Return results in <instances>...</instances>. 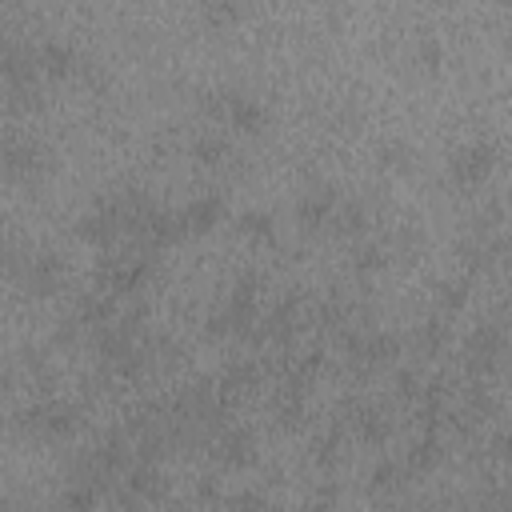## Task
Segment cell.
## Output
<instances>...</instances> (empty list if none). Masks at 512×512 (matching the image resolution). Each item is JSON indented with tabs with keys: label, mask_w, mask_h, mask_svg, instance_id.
Returning a JSON list of instances; mask_svg holds the SVG:
<instances>
[{
	"label": "cell",
	"mask_w": 512,
	"mask_h": 512,
	"mask_svg": "<svg viewBox=\"0 0 512 512\" xmlns=\"http://www.w3.org/2000/svg\"><path fill=\"white\" fill-rule=\"evenodd\" d=\"M400 356V336L396 332H372L368 336V368H384Z\"/></svg>",
	"instance_id": "32"
},
{
	"label": "cell",
	"mask_w": 512,
	"mask_h": 512,
	"mask_svg": "<svg viewBox=\"0 0 512 512\" xmlns=\"http://www.w3.org/2000/svg\"><path fill=\"white\" fill-rule=\"evenodd\" d=\"M500 304L512 308V268H508V276H504V296H500Z\"/></svg>",
	"instance_id": "44"
},
{
	"label": "cell",
	"mask_w": 512,
	"mask_h": 512,
	"mask_svg": "<svg viewBox=\"0 0 512 512\" xmlns=\"http://www.w3.org/2000/svg\"><path fill=\"white\" fill-rule=\"evenodd\" d=\"M200 108L236 132H260L268 124V104L248 88H208L200 96Z\"/></svg>",
	"instance_id": "1"
},
{
	"label": "cell",
	"mask_w": 512,
	"mask_h": 512,
	"mask_svg": "<svg viewBox=\"0 0 512 512\" xmlns=\"http://www.w3.org/2000/svg\"><path fill=\"white\" fill-rule=\"evenodd\" d=\"M84 328H108L112 320H120L116 316V300H112V292H84L80 300H76V312H72Z\"/></svg>",
	"instance_id": "20"
},
{
	"label": "cell",
	"mask_w": 512,
	"mask_h": 512,
	"mask_svg": "<svg viewBox=\"0 0 512 512\" xmlns=\"http://www.w3.org/2000/svg\"><path fill=\"white\" fill-rule=\"evenodd\" d=\"M196 496H200L204 504H216V500L224 504V488H220V476H212V472H208V476H200V480H196Z\"/></svg>",
	"instance_id": "40"
},
{
	"label": "cell",
	"mask_w": 512,
	"mask_h": 512,
	"mask_svg": "<svg viewBox=\"0 0 512 512\" xmlns=\"http://www.w3.org/2000/svg\"><path fill=\"white\" fill-rule=\"evenodd\" d=\"M80 52H76V44L72 40H64V36H44V40H36V64H40V76H52V80H60V76H72V72H80Z\"/></svg>",
	"instance_id": "13"
},
{
	"label": "cell",
	"mask_w": 512,
	"mask_h": 512,
	"mask_svg": "<svg viewBox=\"0 0 512 512\" xmlns=\"http://www.w3.org/2000/svg\"><path fill=\"white\" fill-rule=\"evenodd\" d=\"M44 512H68V508H64L60 500H52V504H44Z\"/></svg>",
	"instance_id": "45"
},
{
	"label": "cell",
	"mask_w": 512,
	"mask_h": 512,
	"mask_svg": "<svg viewBox=\"0 0 512 512\" xmlns=\"http://www.w3.org/2000/svg\"><path fill=\"white\" fill-rule=\"evenodd\" d=\"M76 236H80L84 244H92V248H108L116 236H124V220H120L112 196L92 200V204L76 216Z\"/></svg>",
	"instance_id": "8"
},
{
	"label": "cell",
	"mask_w": 512,
	"mask_h": 512,
	"mask_svg": "<svg viewBox=\"0 0 512 512\" xmlns=\"http://www.w3.org/2000/svg\"><path fill=\"white\" fill-rule=\"evenodd\" d=\"M448 336H452V324H448V316L432 312V316L416 320V328H412V352H420V356H436V352H444Z\"/></svg>",
	"instance_id": "18"
},
{
	"label": "cell",
	"mask_w": 512,
	"mask_h": 512,
	"mask_svg": "<svg viewBox=\"0 0 512 512\" xmlns=\"http://www.w3.org/2000/svg\"><path fill=\"white\" fill-rule=\"evenodd\" d=\"M152 272H156L152 252H124V256H112V260L104 264V280H108V288H112L116 296H128V300L140 296V292L148 288Z\"/></svg>",
	"instance_id": "7"
},
{
	"label": "cell",
	"mask_w": 512,
	"mask_h": 512,
	"mask_svg": "<svg viewBox=\"0 0 512 512\" xmlns=\"http://www.w3.org/2000/svg\"><path fill=\"white\" fill-rule=\"evenodd\" d=\"M392 384H396V396L400 400H416L420 404V392H424V372L420 368H396Z\"/></svg>",
	"instance_id": "35"
},
{
	"label": "cell",
	"mask_w": 512,
	"mask_h": 512,
	"mask_svg": "<svg viewBox=\"0 0 512 512\" xmlns=\"http://www.w3.org/2000/svg\"><path fill=\"white\" fill-rule=\"evenodd\" d=\"M188 152H192V160H196V164H204V168H220V164H228L232 144H228V136H224V132L204 128V132H196V136H192Z\"/></svg>",
	"instance_id": "22"
},
{
	"label": "cell",
	"mask_w": 512,
	"mask_h": 512,
	"mask_svg": "<svg viewBox=\"0 0 512 512\" xmlns=\"http://www.w3.org/2000/svg\"><path fill=\"white\" fill-rule=\"evenodd\" d=\"M8 272L28 296H52L64 288V256L52 248H8Z\"/></svg>",
	"instance_id": "3"
},
{
	"label": "cell",
	"mask_w": 512,
	"mask_h": 512,
	"mask_svg": "<svg viewBox=\"0 0 512 512\" xmlns=\"http://www.w3.org/2000/svg\"><path fill=\"white\" fill-rule=\"evenodd\" d=\"M224 508L228 512H268V492L260 484H244L224 496Z\"/></svg>",
	"instance_id": "31"
},
{
	"label": "cell",
	"mask_w": 512,
	"mask_h": 512,
	"mask_svg": "<svg viewBox=\"0 0 512 512\" xmlns=\"http://www.w3.org/2000/svg\"><path fill=\"white\" fill-rule=\"evenodd\" d=\"M508 348H512V340L504 336V328H500L496 320H480V324L464 336V372H468L472 380H488V376L504 364Z\"/></svg>",
	"instance_id": "5"
},
{
	"label": "cell",
	"mask_w": 512,
	"mask_h": 512,
	"mask_svg": "<svg viewBox=\"0 0 512 512\" xmlns=\"http://www.w3.org/2000/svg\"><path fill=\"white\" fill-rule=\"evenodd\" d=\"M80 332H84V324H80L76 316H60V320H56V328H52V340H56V344H64V348H72V344L80 340Z\"/></svg>",
	"instance_id": "39"
},
{
	"label": "cell",
	"mask_w": 512,
	"mask_h": 512,
	"mask_svg": "<svg viewBox=\"0 0 512 512\" xmlns=\"http://www.w3.org/2000/svg\"><path fill=\"white\" fill-rule=\"evenodd\" d=\"M212 456L220 468H252L256 464V432L244 424H228L212 436Z\"/></svg>",
	"instance_id": "10"
},
{
	"label": "cell",
	"mask_w": 512,
	"mask_h": 512,
	"mask_svg": "<svg viewBox=\"0 0 512 512\" xmlns=\"http://www.w3.org/2000/svg\"><path fill=\"white\" fill-rule=\"evenodd\" d=\"M120 484H128L140 500H160V496H168V476H164V468H160V464H148V460H132V468L124 472Z\"/></svg>",
	"instance_id": "16"
},
{
	"label": "cell",
	"mask_w": 512,
	"mask_h": 512,
	"mask_svg": "<svg viewBox=\"0 0 512 512\" xmlns=\"http://www.w3.org/2000/svg\"><path fill=\"white\" fill-rule=\"evenodd\" d=\"M204 332H208L212 340H220V336H236V316L228 312L224 300L208 308V316H204Z\"/></svg>",
	"instance_id": "34"
},
{
	"label": "cell",
	"mask_w": 512,
	"mask_h": 512,
	"mask_svg": "<svg viewBox=\"0 0 512 512\" xmlns=\"http://www.w3.org/2000/svg\"><path fill=\"white\" fill-rule=\"evenodd\" d=\"M188 236V220H184V208H152V216L144 220V232L140 240L148 244V252H160L168 244H180Z\"/></svg>",
	"instance_id": "12"
},
{
	"label": "cell",
	"mask_w": 512,
	"mask_h": 512,
	"mask_svg": "<svg viewBox=\"0 0 512 512\" xmlns=\"http://www.w3.org/2000/svg\"><path fill=\"white\" fill-rule=\"evenodd\" d=\"M376 164L384 172H412L416 168V148L400 136H388V140L376 144Z\"/></svg>",
	"instance_id": "27"
},
{
	"label": "cell",
	"mask_w": 512,
	"mask_h": 512,
	"mask_svg": "<svg viewBox=\"0 0 512 512\" xmlns=\"http://www.w3.org/2000/svg\"><path fill=\"white\" fill-rule=\"evenodd\" d=\"M56 500H60L68 512H96V508H100V484H92V480H68V484L56 492Z\"/></svg>",
	"instance_id": "29"
},
{
	"label": "cell",
	"mask_w": 512,
	"mask_h": 512,
	"mask_svg": "<svg viewBox=\"0 0 512 512\" xmlns=\"http://www.w3.org/2000/svg\"><path fill=\"white\" fill-rule=\"evenodd\" d=\"M224 212H228V204H224L220 192H200V196H192V200L184 204L188 236H204V232H212V228L224 220Z\"/></svg>",
	"instance_id": "14"
},
{
	"label": "cell",
	"mask_w": 512,
	"mask_h": 512,
	"mask_svg": "<svg viewBox=\"0 0 512 512\" xmlns=\"http://www.w3.org/2000/svg\"><path fill=\"white\" fill-rule=\"evenodd\" d=\"M488 452H492L496 460L512 464V420H504V424L492 432V440H488Z\"/></svg>",
	"instance_id": "38"
},
{
	"label": "cell",
	"mask_w": 512,
	"mask_h": 512,
	"mask_svg": "<svg viewBox=\"0 0 512 512\" xmlns=\"http://www.w3.org/2000/svg\"><path fill=\"white\" fill-rule=\"evenodd\" d=\"M340 496H344L340 480L336 476H320L304 492V512H336L340 508Z\"/></svg>",
	"instance_id": "28"
},
{
	"label": "cell",
	"mask_w": 512,
	"mask_h": 512,
	"mask_svg": "<svg viewBox=\"0 0 512 512\" xmlns=\"http://www.w3.org/2000/svg\"><path fill=\"white\" fill-rule=\"evenodd\" d=\"M332 228H336L340 236L364 240V232L372 228V208H368V200H364V196H344L340 208H336V216H332Z\"/></svg>",
	"instance_id": "17"
},
{
	"label": "cell",
	"mask_w": 512,
	"mask_h": 512,
	"mask_svg": "<svg viewBox=\"0 0 512 512\" xmlns=\"http://www.w3.org/2000/svg\"><path fill=\"white\" fill-rule=\"evenodd\" d=\"M388 260H392V252H388V244L384 240H356L352 244V272L356 276H376V272H384L388 268Z\"/></svg>",
	"instance_id": "25"
},
{
	"label": "cell",
	"mask_w": 512,
	"mask_h": 512,
	"mask_svg": "<svg viewBox=\"0 0 512 512\" xmlns=\"http://www.w3.org/2000/svg\"><path fill=\"white\" fill-rule=\"evenodd\" d=\"M200 16L212 20V24H232V20L244 16V8H240L236 0H204V4H200Z\"/></svg>",
	"instance_id": "36"
},
{
	"label": "cell",
	"mask_w": 512,
	"mask_h": 512,
	"mask_svg": "<svg viewBox=\"0 0 512 512\" xmlns=\"http://www.w3.org/2000/svg\"><path fill=\"white\" fill-rule=\"evenodd\" d=\"M504 368H508V376H512V348H508V356H504Z\"/></svg>",
	"instance_id": "46"
},
{
	"label": "cell",
	"mask_w": 512,
	"mask_h": 512,
	"mask_svg": "<svg viewBox=\"0 0 512 512\" xmlns=\"http://www.w3.org/2000/svg\"><path fill=\"white\" fill-rule=\"evenodd\" d=\"M80 76H84L88 88H104L108 84V72H104L100 60H80Z\"/></svg>",
	"instance_id": "41"
},
{
	"label": "cell",
	"mask_w": 512,
	"mask_h": 512,
	"mask_svg": "<svg viewBox=\"0 0 512 512\" xmlns=\"http://www.w3.org/2000/svg\"><path fill=\"white\" fill-rule=\"evenodd\" d=\"M340 448H344V420H332V424H324V428L308 440V460L320 464V468H328V464L340 460Z\"/></svg>",
	"instance_id": "23"
},
{
	"label": "cell",
	"mask_w": 512,
	"mask_h": 512,
	"mask_svg": "<svg viewBox=\"0 0 512 512\" xmlns=\"http://www.w3.org/2000/svg\"><path fill=\"white\" fill-rule=\"evenodd\" d=\"M404 476H408L404 460H396V456H380V460L368 468V492H372V496H392V492L404 484Z\"/></svg>",
	"instance_id": "26"
},
{
	"label": "cell",
	"mask_w": 512,
	"mask_h": 512,
	"mask_svg": "<svg viewBox=\"0 0 512 512\" xmlns=\"http://www.w3.org/2000/svg\"><path fill=\"white\" fill-rule=\"evenodd\" d=\"M344 428H352L364 444H384L392 436V416L380 408V404H368V400H352L344 404Z\"/></svg>",
	"instance_id": "11"
},
{
	"label": "cell",
	"mask_w": 512,
	"mask_h": 512,
	"mask_svg": "<svg viewBox=\"0 0 512 512\" xmlns=\"http://www.w3.org/2000/svg\"><path fill=\"white\" fill-rule=\"evenodd\" d=\"M48 168H52V156H48V148L40 140H32V136H8V144H4V172H8V180H16V184H40Z\"/></svg>",
	"instance_id": "6"
},
{
	"label": "cell",
	"mask_w": 512,
	"mask_h": 512,
	"mask_svg": "<svg viewBox=\"0 0 512 512\" xmlns=\"http://www.w3.org/2000/svg\"><path fill=\"white\" fill-rule=\"evenodd\" d=\"M236 232L248 244H276V216L268 208H244L236 216Z\"/></svg>",
	"instance_id": "24"
},
{
	"label": "cell",
	"mask_w": 512,
	"mask_h": 512,
	"mask_svg": "<svg viewBox=\"0 0 512 512\" xmlns=\"http://www.w3.org/2000/svg\"><path fill=\"white\" fill-rule=\"evenodd\" d=\"M440 456H444L440 432H416L412 444H408V452H404V468L416 472V476H424V472H432L440 464Z\"/></svg>",
	"instance_id": "19"
},
{
	"label": "cell",
	"mask_w": 512,
	"mask_h": 512,
	"mask_svg": "<svg viewBox=\"0 0 512 512\" xmlns=\"http://www.w3.org/2000/svg\"><path fill=\"white\" fill-rule=\"evenodd\" d=\"M508 204H512V184H508Z\"/></svg>",
	"instance_id": "48"
},
{
	"label": "cell",
	"mask_w": 512,
	"mask_h": 512,
	"mask_svg": "<svg viewBox=\"0 0 512 512\" xmlns=\"http://www.w3.org/2000/svg\"><path fill=\"white\" fill-rule=\"evenodd\" d=\"M300 320H304V312H300V296H284L268 316H264V328H268V340H276V344H288L292 336H296V328H300Z\"/></svg>",
	"instance_id": "21"
},
{
	"label": "cell",
	"mask_w": 512,
	"mask_h": 512,
	"mask_svg": "<svg viewBox=\"0 0 512 512\" xmlns=\"http://www.w3.org/2000/svg\"><path fill=\"white\" fill-rule=\"evenodd\" d=\"M404 512H444V504H440V500H432V496H416V500H408V504H404Z\"/></svg>",
	"instance_id": "42"
},
{
	"label": "cell",
	"mask_w": 512,
	"mask_h": 512,
	"mask_svg": "<svg viewBox=\"0 0 512 512\" xmlns=\"http://www.w3.org/2000/svg\"><path fill=\"white\" fill-rule=\"evenodd\" d=\"M496 160H500L496 144L488 136H472V140H464L448 152V180L460 192H472V188L488 184V176L496 172Z\"/></svg>",
	"instance_id": "4"
},
{
	"label": "cell",
	"mask_w": 512,
	"mask_h": 512,
	"mask_svg": "<svg viewBox=\"0 0 512 512\" xmlns=\"http://www.w3.org/2000/svg\"><path fill=\"white\" fill-rule=\"evenodd\" d=\"M148 356H152V364H176L180 360V344L168 336V332H160V336H152L148 344Z\"/></svg>",
	"instance_id": "37"
},
{
	"label": "cell",
	"mask_w": 512,
	"mask_h": 512,
	"mask_svg": "<svg viewBox=\"0 0 512 512\" xmlns=\"http://www.w3.org/2000/svg\"><path fill=\"white\" fill-rule=\"evenodd\" d=\"M180 512H200V508H192V504H188V508H180Z\"/></svg>",
	"instance_id": "47"
},
{
	"label": "cell",
	"mask_w": 512,
	"mask_h": 512,
	"mask_svg": "<svg viewBox=\"0 0 512 512\" xmlns=\"http://www.w3.org/2000/svg\"><path fill=\"white\" fill-rule=\"evenodd\" d=\"M340 192H336V184H328V180H316V184H308L304 192H300V200H296V224L300 228H324V224H332V216H336V208H340Z\"/></svg>",
	"instance_id": "9"
},
{
	"label": "cell",
	"mask_w": 512,
	"mask_h": 512,
	"mask_svg": "<svg viewBox=\"0 0 512 512\" xmlns=\"http://www.w3.org/2000/svg\"><path fill=\"white\" fill-rule=\"evenodd\" d=\"M496 512H512V484L500 488V500H496Z\"/></svg>",
	"instance_id": "43"
},
{
	"label": "cell",
	"mask_w": 512,
	"mask_h": 512,
	"mask_svg": "<svg viewBox=\"0 0 512 512\" xmlns=\"http://www.w3.org/2000/svg\"><path fill=\"white\" fill-rule=\"evenodd\" d=\"M12 428L24 436H36V440H64L80 428V404H72L64 396L32 400L28 408H20L12 416Z\"/></svg>",
	"instance_id": "2"
},
{
	"label": "cell",
	"mask_w": 512,
	"mask_h": 512,
	"mask_svg": "<svg viewBox=\"0 0 512 512\" xmlns=\"http://www.w3.org/2000/svg\"><path fill=\"white\" fill-rule=\"evenodd\" d=\"M468 300H472L468 276H440V280L432 284V312H440V316H448V320H452L456 312H464Z\"/></svg>",
	"instance_id": "15"
},
{
	"label": "cell",
	"mask_w": 512,
	"mask_h": 512,
	"mask_svg": "<svg viewBox=\"0 0 512 512\" xmlns=\"http://www.w3.org/2000/svg\"><path fill=\"white\" fill-rule=\"evenodd\" d=\"M412 64H420L424 72H436L444 64V40L432 28H420L412 36Z\"/></svg>",
	"instance_id": "30"
},
{
	"label": "cell",
	"mask_w": 512,
	"mask_h": 512,
	"mask_svg": "<svg viewBox=\"0 0 512 512\" xmlns=\"http://www.w3.org/2000/svg\"><path fill=\"white\" fill-rule=\"evenodd\" d=\"M464 408H468L472 416H480V420H484V416H492V412H496V392H492L484 380H472V384H468V392H464Z\"/></svg>",
	"instance_id": "33"
}]
</instances>
